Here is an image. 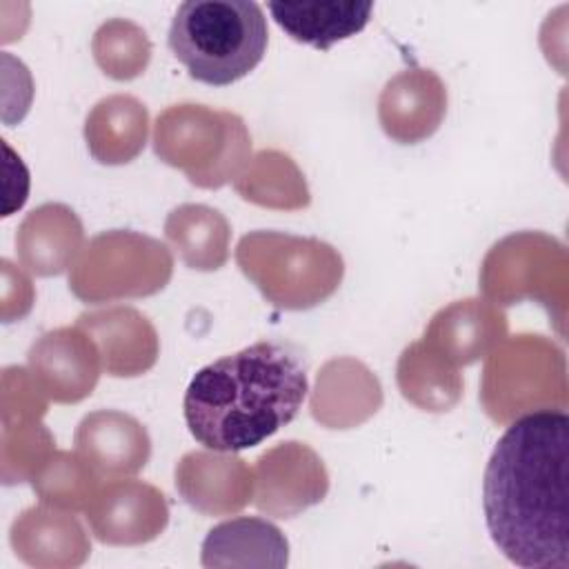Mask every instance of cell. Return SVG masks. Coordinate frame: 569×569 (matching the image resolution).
Masks as SVG:
<instances>
[{"instance_id":"5","label":"cell","mask_w":569,"mask_h":569,"mask_svg":"<svg viewBox=\"0 0 569 569\" xmlns=\"http://www.w3.org/2000/svg\"><path fill=\"white\" fill-rule=\"evenodd\" d=\"M153 149L162 162L182 169L196 187L218 189L249 164L251 138L236 113L173 104L156 120Z\"/></svg>"},{"instance_id":"2","label":"cell","mask_w":569,"mask_h":569,"mask_svg":"<svg viewBox=\"0 0 569 569\" xmlns=\"http://www.w3.org/2000/svg\"><path fill=\"white\" fill-rule=\"evenodd\" d=\"M309 391L298 349L258 340L222 356L191 378L182 411L189 433L211 451H242L289 425Z\"/></svg>"},{"instance_id":"27","label":"cell","mask_w":569,"mask_h":569,"mask_svg":"<svg viewBox=\"0 0 569 569\" xmlns=\"http://www.w3.org/2000/svg\"><path fill=\"white\" fill-rule=\"evenodd\" d=\"M33 489L42 502L58 509H87L93 493L98 491V476L91 467L69 451H53L36 471Z\"/></svg>"},{"instance_id":"16","label":"cell","mask_w":569,"mask_h":569,"mask_svg":"<svg viewBox=\"0 0 569 569\" xmlns=\"http://www.w3.org/2000/svg\"><path fill=\"white\" fill-rule=\"evenodd\" d=\"M507 338V318L498 305L480 298L442 307L425 329L422 340L456 367L489 356Z\"/></svg>"},{"instance_id":"24","label":"cell","mask_w":569,"mask_h":569,"mask_svg":"<svg viewBox=\"0 0 569 569\" xmlns=\"http://www.w3.org/2000/svg\"><path fill=\"white\" fill-rule=\"evenodd\" d=\"M236 191L260 207L300 209L309 204L305 176L280 151H260L236 178Z\"/></svg>"},{"instance_id":"15","label":"cell","mask_w":569,"mask_h":569,"mask_svg":"<svg viewBox=\"0 0 569 569\" xmlns=\"http://www.w3.org/2000/svg\"><path fill=\"white\" fill-rule=\"evenodd\" d=\"M98 347L102 369L116 378H133L158 360V333L151 320L133 307L84 311L76 322Z\"/></svg>"},{"instance_id":"20","label":"cell","mask_w":569,"mask_h":569,"mask_svg":"<svg viewBox=\"0 0 569 569\" xmlns=\"http://www.w3.org/2000/svg\"><path fill=\"white\" fill-rule=\"evenodd\" d=\"M149 113L133 96L102 98L87 116L84 140L89 153L102 164L131 162L147 142Z\"/></svg>"},{"instance_id":"8","label":"cell","mask_w":569,"mask_h":569,"mask_svg":"<svg viewBox=\"0 0 569 569\" xmlns=\"http://www.w3.org/2000/svg\"><path fill=\"white\" fill-rule=\"evenodd\" d=\"M480 289L493 305H516L525 298L558 307L565 318L567 251L545 233H513L491 247L482 262Z\"/></svg>"},{"instance_id":"21","label":"cell","mask_w":569,"mask_h":569,"mask_svg":"<svg viewBox=\"0 0 569 569\" xmlns=\"http://www.w3.org/2000/svg\"><path fill=\"white\" fill-rule=\"evenodd\" d=\"M289 542L282 531L262 518H233L216 525L202 542L204 567H284Z\"/></svg>"},{"instance_id":"17","label":"cell","mask_w":569,"mask_h":569,"mask_svg":"<svg viewBox=\"0 0 569 569\" xmlns=\"http://www.w3.org/2000/svg\"><path fill=\"white\" fill-rule=\"evenodd\" d=\"M382 402L378 378L353 358L329 360L316 380L311 416L329 429L365 422Z\"/></svg>"},{"instance_id":"1","label":"cell","mask_w":569,"mask_h":569,"mask_svg":"<svg viewBox=\"0 0 569 569\" xmlns=\"http://www.w3.org/2000/svg\"><path fill=\"white\" fill-rule=\"evenodd\" d=\"M569 418L536 409L516 418L496 442L482 509L498 551L525 569H569L567 522Z\"/></svg>"},{"instance_id":"9","label":"cell","mask_w":569,"mask_h":569,"mask_svg":"<svg viewBox=\"0 0 569 569\" xmlns=\"http://www.w3.org/2000/svg\"><path fill=\"white\" fill-rule=\"evenodd\" d=\"M329 489L320 456L298 440L264 451L253 467V505L276 518H293L318 505Z\"/></svg>"},{"instance_id":"13","label":"cell","mask_w":569,"mask_h":569,"mask_svg":"<svg viewBox=\"0 0 569 569\" xmlns=\"http://www.w3.org/2000/svg\"><path fill=\"white\" fill-rule=\"evenodd\" d=\"M73 440L76 453L100 480L133 476L151 456L147 429L133 416L113 409L87 413L78 422Z\"/></svg>"},{"instance_id":"10","label":"cell","mask_w":569,"mask_h":569,"mask_svg":"<svg viewBox=\"0 0 569 569\" xmlns=\"http://www.w3.org/2000/svg\"><path fill=\"white\" fill-rule=\"evenodd\" d=\"M93 536L104 545H142L169 522L164 493L142 480H109L84 509Z\"/></svg>"},{"instance_id":"14","label":"cell","mask_w":569,"mask_h":569,"mask_svg":"<svg viewBox=\"0 0 569 569\" xmlns=\"http://www.w3.org/2000/svg\"><path fill=\"white\" fill-rule=\"evenodd\" d=\"M176 487L204 516L240 511L253 498V469L224 451H189L176 465Z\"/></svg>"},{"instance_id":"19","label":"cell","mask_w":569,"mask_h":569,"mask_svg":"<svg viewBox=\"0 0 569 569\" xmlns=\"http://www.w3.org/2000/svg\"><path fill=\"white\" fill-rule=\"evenodd\" d=\"M267 9L289 38L327 51L367 27L373 2H269Z\"/></svg>"},{"instance_id":"12","label":"cell","mask_w":569,"mask_h":569,"mask_svg":"<svg viewBox=\"0 0 569 569\" xmlns=\"http://www.w3.org/2000/svg\"><path fill=\"white\" fill-rule=\"evenodd\" d=\"M447 113V87L431 69H405L380 91L378 120L382 131L400 142L416 144L433 136Z\"/></svg>"},{"instance_id":"4","label":"cell","mask_w":569,"mask_h":569,"mask_svg":"<svg viewBox=\"0 0 569 569\" xmlns=\"http://www.w3.org/2000/svg\"><path fill=\"white\" fill-rule=\"evenodd\" d=\"M236 262L271 305L293 311L327 300L345 273L342 258L331 244L280 231L242 236Z\"/></svg>"},{"instance_id":"25","label":"cell","mask_w":569,"mask_h":569,"mask_svg":"<svg viewBox=\"0 0 569 569\" xmlns=\"http://www.w3.org/2000/svg\"><path fill=\"white\" fill-rule=\"evenodd\" d=\"M11 545L27 562L33 560L36 551H89L78 520L49 507L27 509L11 527Z\"/></svg>"},{"instance_id":"7","label":"cell","mask_w":569,"mask_h":569,"mask_svg":"<svg viewBox=\"0 0 569 569\" xmlns=\"http://www.w3.org/2000/svg\"><path fill=\"white\" fill-rule=\"evenodd\" d=\"M173 271L169 249L136 231H104L89 240L69 273V289L84 302L151 296L164 289Z\"/></svg>"},{"instance_id":"6","label":"cell","mask_w":569,"mask_h":569,"mask_svg":"<svg viewBox=\"0 0 569 569\" xmlns=\"http://www.w3.org/2000/svg\"><path fill=\"white\" fill-rule=\"evenodd\" d=\"M480 400L489 418L507 422L518 413L567 407L562 351L542 336L502 340L489 353L482 371Z\"/></svg>"},{"instance_id":"3","label":"cell","mask_w":569,"mask_h":569,"mask_svg":"<svg viewBox=\"0 0 569 569\" xmlns=\"http://www.w3.org/2000/svg\"><path fill=\"white\" fill-rule=\"evenodd\" d=\"M167 42L193 80L227 87L264 58L267 18L251 0H187L171 20Z\"/></svg>"},{"instance_id":"11","label":"cell","mask_w":569,"mask_h":569,"mask_svg":"<svg viewBox=\"0 0 569 569\" xmlns=\"http://www.w3.org/2000/svg\"><path fill=\"white\" fill-rule=\"evenodd\" d=\"M27 358L47 398L60 405L91 396L102 369L98 347L78 325L47 331L31 345Z\"/></svg>"},{"instance_id":"26","label":"cell","mask_w":569,"mask_h":569,"mask_svg":"<svg viewBox=\"0 0 569 569\" xmlns=\"http://www.w3.org/2000/svg\"><path fill=\"white\" fill-rule=\"evenodd\" d=\"M98 67L113 80H131L140 76L151 58V42L142 27L124 18L102 22L91 40Z\"/></svg>"},{"instance_id":"23","label":"cell","mask_w":569,"mask_h":569,"mask_svg":"<svg viewBox=\"0 0 569 569\" xmlns=\"http://www.w3.org/2000/svg\"><path fill=\"white\" fill-rule=\"evenodd\" d=\"M402 396L425 411H447L462 396V378L458 367L425 340L411 342L396 369Z\"/></svg>"},{"instance_id":"22","label":"cell","mask_w":569,"mask_h":569,"mask_svg":"<svg viewBox=\"0 0 569 569\" xmlns=\"http://www.w3.org/2000/svg\"><path fill=\"white\" fill-rule=\"evenodd\" d=\"M229 222L218 209L180 204L164 222V236L182 262L198 271H216L229 256Z\"/></svg>"},{"instance_id":"18","label":"cell","mask_w":569,"mask_h":569,"mask_svg":"<svg viewBox=\"0 0 569 569\" xmlns=\"http://www.w3.org/2000/svg\"><path fill=\"white\" fill-rule=\"evenodd\" d=\"M20 262L36 276H58L82 251V222L73 209L49 202L22 220L16 233Z\"/></svg>"}]
</instances>
